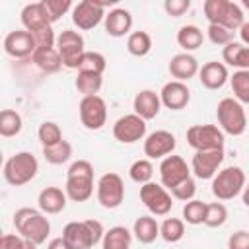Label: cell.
I'll return each mask as SVG.
<instances>
[{
  "label": "cell",
  "mask_w": 249,
  "mask_h": 249,
  "mask_svg": "<svg viewBox=\"0 0 249 249\" xmlns=\"http://www.w3.org/2000/svg\"><path fill=\"white\" fill-rule=\"evenodd\" d=\"M14 228H16V231L23 239L33 241L35 245L45 243L49 233H51L49 218L41 210L29 208V206H23V208L16 210V214H14Z\"/></svg>",
  "instance_id": "obj_1"
},
{
  "label": "cell",
  "mask_w": 249,
  "mask_h": 249,
  "mask_svg": "<svg viewBox=\"0 0 249 249\" xmlns=\"http://www.w3.org/2000/svg\"><path fill=\"white\" fill-rule=\"evenodd\" d=\"M64 193L74 202H86L93 195V165L88 160H76L70 163Z\"/></svg>",
  "instance_id": "obj_2"
},
{
  "label": "cell",
  "mask_w": 249,
  "mask_h": 249,
  "mask_svg": "<svg viewBox=\"0 0 249 249\" xmlns=\"http://www.w3.org/2000/svg\"><path fill=\"white\" fill-rule=\"evenodd\" d=\"M105 230L99 220H82V222H68L62 230V239L68 243L70 249H91L99 241H103Z\"/></svg>",
  "instance_id": "obj_3"
},
{
  "label": "cell",
  "mask_w": 249,
  "mask_h": 249,
  "mask_svg": "<svg viewBox=\"0 0 249 249\" xmlns=\"http://www.w3.org/2000/svg\"><path fill=\"white\" fill-rule=\"evenodd\" d=\"M37 171H39L37 158L31 152H18L6 160L2 175H4V181L8 185L21 187V185H27L29 181H33Z\"/></svg>",
  "instance_id": "obj_4"
},
{
  "label": "cell",
  "mask_w": 249,
  "mask_h": 249,
  "mask_svg": "<svg viewBox=\"0 0 249 249\" xmlns=\"http://www.w3.org/2000/svg\"><path fill=\"white\" fill-rule=\"evenodd\" d=\"M216 117H218V124L222 128L224 134L230 136H241L247 128V115L243 105L233 99V97H224L220 99L218 107H216Z\"/></svg>",
  "instance_id": "obj_5"
},
{
  "label": "cell",
  "mask_w": 249,
  "mask_h": 249,
  "mask_svg": "<svg viewBox=\"0 0 249 249\" xmlns=\"http://www.w3.org/2000/svg\"><path fill=\"white\" fill-rule=\"evenodd\" d=\"M245 189V173L237 165L220 169L212 179V195L218 200H231Z\"/></svg>",
  "instance_id": "obj_6"
},
{
  "label": "cell",
  "mask_w": 249,
  "mask_h": 249,
  "mask_svg": "<svg viewBox=\"0 0 249 249\" xmlns=\"http://www.w3.org/2000/svg\"><path fill=\"white\" fill-rule=\"evenodd\" d=\"M56 51L60 54L62 66H66L70 70H78V64L86 53L84 37L74 29H64L56 37Z\"/></svg>",
  "instance_id": "obj_7"
},
{
  "label": "cell",
  "mask_w": 249,
  "mask_h": 249,
  "mask_svg": "<svg viewBox=\"0 0 249 249\" xmlns=\"http://www.w3.org/2000/svg\"><path fill=\"white\" fill-rule=\"evenodd\" d=\"M95 193H97V202L103 208L113 210V208H119L124 200V183H123L121 175L109 171L99 177V181L95 185Z\"/></svg>",
  "instance_id": "obj_8"
},
{
  "label": "cell",
  "mask_w": 249,
  "mask_h": 249,
  "mask_svg": "<svg viewBox=\"0 0 249 249\" xmlns=\"http://www.w3.org/2000/svg\"><path fill=\"white\" fill-rule=\"evenodd\" d=\"M187 144L195 152L224 148V132L216 124H193L187 128Z\"/></svg>",
  "instance_id": "obj_9"
},
{
  "label": "cell",
  "mask_w": 249,
  "mask_h": 249,
  "mask_svg": "<svg viewBox=\"0 0 249 249\" xmlns=\"http://www.w3.org/2000/svg\"><path fill=\"white\" fill-rule=\"evenodd\" d=\"M140 200L148 208V212L154 216H165L173 206L171 193L163 185L154 183V181L140 185Z\"/></svg>",
  "instance_id": "obj_10"
},
{
  "label": "cell",
  "mask_w": 249,
  "mask_h": 249,
  "mask_svg": "<svg viewBox=\"0 0 249 249\" xmlns=\"http://www.w3.org/2000/svg\"><path fill=\"white\" fill-rule=\"evenodd\" d=\"M78 113H80L82 124L88 130H99L107 123V105H105L103 97H99V95L82 97V101L78 105Z\"/></svg>",
  "instance_id": "obj_11"
},
{
  "label": "cell",
  "mask_w": 249,
  "mask_h": 249,
  "mask_svg": "<svg viewBox=\"0 0 249 249\" xmlns=\"http://www.w3.org/2000/svg\"><path fill=\"white\" fill-rule=\"evenodd\" d=\"M113 136L121 144H134L146 136V121L136 113L123 115L113 124Z\"/></svg>",
  "instance_id": "obj_12"
},
{
  "label": "cell",
  "mask_w": 249,
  "mask_h": 249,
  "mask_svg": "<svg viewBox=\"0 0 249 249\" xmlns=\"http://www.w3.org/2000/svg\"><path fill=\"white\" fill-rule=\"evenodd\" d=\"M105 8L99 4V0H82L72 8V23L82 29H93L105 19Z\"/></svg>",
  "instance_id": "obj_13"
},
{
  "label": "cell",
  "mask_w": 249,
  "mask_h": 249,
  "mask_svg": "<svg viewBox=\"0 0 249 249\" xmlns=\"http://www.w3.org/2000/svg\"><path fill=\"white\" fill-rule=\"evenodd\" d=\"M222 161H224V148L195 152V156L191 160V171L198 179H214Z\"/></svg>",
  "instance_id": "obj_14"
},
{
  "label": "cell",
  "mask_w": 249,
  "mask_h": 249,
  "mask_svg": "<svg viewBox=\"0 0 249 249\" xmlns=\"http://www.w3.org/2000/svg\"><path fill=\"white\" fill-rule=\"evenodd\" d=\"M191 177V167L187 165V161L181 158V156H167L161 160L160 163V179H161V185L169 191L173 189L175 185H179L181 181L189 179Z\"/></svg>",
  "instance_id": "obj_15"
},
{
  "label": "cell",
  "mask_w": 249,
  "mask_h": 249,
  "mask_svg": "<svg viewBox=\"0 0 249 249\" xmlns=\"http://www.w3.org/2000/svg\"><path fill=\"white\" fill-rule=\"evenodd\" d=\"M35 51H37L35 39L27 29L10 31L4 37V53L12 58H27V56H33Z\"/></svg>",
  "instance_id": "obj_16"
},
{
  "label": "cell",
  "mask_w": 249,
  "mask_h": 249,
  "mask_svg": "<svg viewBox=\"0 0 249 249\" xmlns=\"http://www.w3.org/2000/svg\"><path fill=\"white\" fill-rule=\"evenodd\" d=\"M177 142L169 130H154L144 140V156L148 160H163L173 154Z\"/></svg>",
  "instance_id": "obj_17"
},
{
  "label": "cell",
  "mask_w": 249,
  "mask_h": 249,
  "mask_svg": "<svg viewBox=\"0 0 249 249\" xmlns=\"http://www.w3.org/2000/svg\"><path fill=\"white\" fill-rule=\"evenodd\" d=\"M160 99H161V105L171 109V111H181L189 105L191 101V91H189V86L185 82H177V80H171L167 82L161 91H160Z\"/></svg>",
  "instance_id": "obj_18"
},
{
  "label": "cell",
  "mask_w": 249,
  "mask_h": 249,
  "mask_svg": "<svg viewBox=\"0 0 249 249\" xmlns=\"http://www.w3.org/2000/svg\"><path fill=\"white\" fill-rule=\"evenodd\" d=\"M21 23H23V29H27L29 33H37L41 29H47L51 27V18L47 14V8L43 2H31V4H25L21 14Z\"/></svg>",
  "instance_id": "obj_19"
},
{
  "label": "cell",
  "mask_w": 249,
  "mask_h": 249,
  "mask_svg": "<svg viewBox=\"0 0 249 249\" xmlns=\"http://www.w3.org/2000/svg\"><path fill=\"white\" fill-rule=\"evenodd\" d=\"M167 70L177 82H187L198 74L200 66H198V60L191 53H179V54L171 56Z\"/></svg>",
  "instance_id": "obj_20"
},
{
  "label": "cell",
  "mask_w": 249,
  "mask_h": 249,
  "mask_svg": "<svg viewBox=\"0 0 249 249\" xmlns=\"http://www.w3.org/2000/svg\"><path fill=\"white\" fill-rule=\"evenodd\" d=\"M132 109L138 117H142L144 121H150V119H156L160 109H161V99H160V93H156L154 89H140L136 95H134V101H132Z\"/></svg>",
  "instance_id": "obj_21"
},
{
  "label": "cell",
  "mask_w": 249,
  "mask_h": 249,
  "mask_svg": "<svg viewBox=\"0 0 249 249\" xmlns=\"http://www.w3.org/2000/svg\"><path fill=\"white\" fill-rule=\"evenodd\" d=\"M198 80L204 88L208 89H220L228 80H230V74H228V66L224 62H218V60H210L206 64L200 66L198 70Z\"/></svg>",
  "instance_id": "obj_22"
},
{
  "label": "cell",
  "mask_w": 249,
  "mask_h": 249,
  "mask_svg": "<svg viewBox=\"0 0 249 249\" xmlns=\"http://www.w3.org/2000/svg\"><path fill=\"white\" fill-rule=\"evenodd\" d=\"M103 23H105V33L109 37H124V35H130L132 16L124 8H115L105 16Z\"/></svg>",
  "instance_id": "obj_23"
},
{
  "label": "cell",
  "mask_w": 249,
  "mask_h": 249,
  "mask_svg": "<svg viewBox=\"0 0 249 249\" xmlns=\"http://www.w3.org/2000/svg\"><path fill=\"white\" fill-rule=\"evenodd\" d=\"M66 193L58 187H45L39 196H37V202H39V210L43 214H58L66 208Z\"/></svg>",
  "instance_id": "obj_24"
},
{
  "label": "cell",
  "mask_w": 249,
  "mask_h": 249,
  "mask_svg": "<svg viewBox=\"0 0 249 249\" xmlns=\"http://www.w3.org/2000/svg\"><path fill=\"white\" fill-rule=\"evenodd\" d=\"M222 58L228 66H233L237 70H249V47H245L241 41H231L222 49Z\"/></svg>",
  "instance_id": "obj_25"
},
{
  "label": "cell",
  "mask_w": 249,
  "mask_h": 249,
  "mask_svg": "<svg viewBox=\"0 0 249 249\" xmlns=\"http://www.w3.org/2000/svg\"><path fill=\"white\" fill-rule=\"evenodd\" d=\"M132 233L140 243H152L160 237V224L154 216H138L132 226Z\"/></svg>",
  "instance_id": "obj_26"
},
{
  "label": "cell",
  "mask_w": 249,
  "mask_h": 249,
  "mask_svg": "<svg viewBox=\"0 0 249 249\" xmlns=\"http://www.w3.org/2000/svg\"><path fill=\"white\" fill-rule=\"evenodd\" d=\"M31 60H33V64H35L41 72H45V74H54V72H58L60 66H62V60H60V54H58L56 47H53V49H37V51L33 53Z\"/></svg>",
  "instance_id": "obj_27"
},
{
  "label": "cell",
  "mask_w": 249,
  "mask_h": 249,
  "mask_svg": "<svg viewBox=\"0 0 249 249\" xmlns=\"http://www.w3.org/2000/svg\"><path fill=\"white\" fill-rule=\"evenodd\" d=\"M132 243V231H128L124 226H113L105 231L101 249H130Z\"/></svg>",
  "instance_id": "obj_28"
},
{
  "label": "cell",
  "mask_w": 249,
  "mask_h": 249,
  "mask_svg": "<svg viewBox=\"0 0 249 249\" xmlns=\"http://www.w3.org/2000/svg\"><path fill=\"white\" fill-rule=\"evenodd\" d=\"M202 41H204L202 29L196 25H183L177 31V43L185 53L196 51L198 47H202Z\"/></svg>",
  "instance_id": "obj_29"
},
{
  "label": "cell",
  "mask_w": 249,
  "mask_h": 249,
  "mask_svg": "<svg viewBox=\"0 0 249 249\" xmlns=\"http://www.w3.org/2000/svg\"><path fill=\"white\" fill-rule=\"evenodd\" d=\"M23 128V119L18 111L14 109H2L0 113V134L4 138H12L18 136Z\"/></svg>",
  "instance_id": "obj_30"
},
{
  "label": "cell",
  "mask_w": 249,
  "mask_h": 249,
  "mask_svg": "<svg viewBox=\"0 0 249 249\" xmlns=\"http://www.w3.org/2000/svg\"><path fill=\"white\" fill-rule=\"evenodd\" d=\"M74 86L84 97L97 95L101 86H103V76L101 74H89V72H78V76L74 80Z\"/></svg>",
  "instance_id": "obj_31"
},
{
  "label": "cell",
  "mask_w": 249,
  "mask_h": 249,
  "mask_svg": "<svg viewBox=\"0 0 249 249\" xmlns=\"http://www.w3.org/2000/svg\"><path fill=\"white\" fill-rule=\"evenodd\" d=\"M126 51L132 56H146L152 51V37L148 31H132L126 39Z\"/></svg>",
  "instance_id": "obj_32"
},
{
  "label": "cell",
  "mask_w": 249,
  "mask_h": 249,
  "mask_svg": "<svg viewBox=\"0 0 249 249\" xmlns=\"http://www.w3.org/2000/svg\"><path fill=\"white\" fill-rule=\"evenodd\" d=\"M70 156H72V146L66 140H60L54 146L43 148V158L51 165H62V163H66L70 160Z\"/></svg>",
  "instance_id": "obj_33"
},
{
  "label": "cell",
  "mask_w": 249,
  "mask_h": 249,
  "mask_svg": "<svg viewBox=\"0 0 249 249\" xmlns=\"http://www.w3.org/2000/svg\"><path fill=\"white\" fill-rule=\"evenodd\" d=\"M230 86L233 91V99H237L241 105L249 103V70H235L230 76Z\"/></svg>",
  "instance_id": "obj_34"
},
{
  "label": "cell",
  "mask_w": 249,
  "mask_h": 249,
  "mask_svg": "<svg viewBox=\"0 0 249 249\" xmlns=\"http://www.w3.org/2000/svg\"><path fill=\"white\" fill-rule=\"evenodd\" d=\"M185 235V222L181 218H165L160 224V237L167 243H177Z\"/></svg>",
  "instance_id": "obj_35"
},
{
  "label": "cell",
  "mask_w": 249,
  "mask_h": 249,
  "mask_svg": "<svg viewBox=\"0 0 249 249\" xmlns=\"http://www.w3.org/2000/svg\"><path fill=\"white\" fill-rule=\"evenodd\" d=\"M107 66V60L101 53L95 51H86L80 64H78V72H89V74H103Z\"/></svg>",
  "instance_id": "obj_36"
},
{
  "label": "cell",
  "mask_w": 249,
  "mask_h": 249,
  "mask_svg": "<svg viewBox=\"0 0 249 249\" xmlns=\"http://www.w3.org/2000/svg\"><path fill=\"white\" fill-rule=\"evenodd\" d=\"M206 204L208 202H202V200H189L185 202L183 206V222L191 224V226H198V224H204V218H206Z\"/></svg>",
  "instance_id": "obj_37"
},
{
  "label": "cell",
  "mask_w": 249,
  "mask_h": 249,
  "mask_svg": "<svg viewBox=\"0 0 249 249\" xmlns=\"http://www.w3.org/2000/svg\"><path fill=\"white\" fill-rule=\"evenodd\" d=\"M37 136H39V142L43 144V148L54 146V144H58L60 140H64L60 126H58L56 123H53V121L41 123V124H39V130H37Z\"/></svg>",
  "instance_id": "obj_38"
},
{
  "label": "cell",
  "mask_w": 249,
  "mask_h": 249,
  "mask_svg": "<svg viewBox=\"0 0 249 249\" xmlns=\"http://www.w3.org/2000/svg\"><path fill=\"white\" fill-rule=\"evenodd\" d=\"M128 175H130V179H132L134 183H138V185H146V183L152 181L154 165H152V161H150L148 158H144V160H136V161L128 167Z\"/></svg>",
  "instance_id": "obj_39"
},
{
  "label": "cell",
  "mask_w": 249,
  "mask_h": 249,
  "mask_svg": "<svg viewBox=\"0 0 249 249\" xmlns=\"http://www.w3.org/2000/svg\"><path fill=\"white\" fill-rule=\"evenodd\" d=\"M228 4H230V0H206L202 4V10H204V16H206L208 23L220 25L224 16H226Z\"/></svg>",
  "instance_id": "obj_40"
},
{
  "label": "cell",
  "mask_w": 249,
  "mask_h": 249,
  "mask_svg": "<svg viewBox=\"0 0 249 249\" xmlns=\"http://www.w3.org/2000/svg\"><path fill=\"white\" fill-rule=\"evenodd\" d=\"M228 220V208L222 202H208L206 204V218H204V226L208 228H220L224 226Z\"/></svg>",
  "instance_id": "obj_41"
},
{
  "label": "cell",
  "mask_w": 249,
  "mask_h": 249,
  "mask_svg": "<svg viewBox=\"0 0 249 249\" xmlns=\"http://www.w3.org/2000/svg\"><path fill=\"white\" fill-rule=\"evenodd\" d=\"M243 23H245V19H243V12H241V8H239L235 2L230 0L228 10H226V16H224V19H222L220 25H224V27L230 29V31H239V27H241Z\"/></svg>",
  "instance_id": "obj_42"
},
{
  "label": "cell",
  "mask_w": 249,
  "mask_h": 249,
  "mask_svg": "<svg viewBox=\"0 0 249 249\" xmlns=\"http://www.w3.org/2000/svg\"><path fill=\"white\" fill-rule=\"evenodd\" d=\"M169 193H171L173 198L183 200V202H189V200H193V196L196 193V183H195L193 177H189V179L181 181L179 185H175L173 189H169Z\"/></svg>",
  "instance_id": "obj_43"
},
{
  "label": "cell",
  "mask_w": 249,
  "mask_h": 249,
  "mask_svg": "<svg viewBox=\"0 0 249 249\" xmlns=\"http://www.w3.org/2000/svg\"><path fill=\"white\" fill-rule=\"evenodd\" d=\"M206 33H208V39H210L214 45H218V47H226L228 43H231V41H233V31L226 29L224 25L208 23Z\"/></svg>",
  "instance_id": "obj_44"
},
{
  "label": "cell",
  "mask_w": 249,
  "mask_h": 249,
  "mask_svg": "<svg viewBox=\"0 0 249 249\" xmlns=\"http://www.w3.org/2000/svg\"><path fill=\"white\" fill-rule=\"evenodd\" d=\"M47 8V14L51 18V23L58 21L70 8H72V2L70 0H41Z\"/></svg>",
  "instance_id": "obj_45"
},
{
  "label": "cell",
  "mask_w": 249,
  "mask_h": 249,
  "mask_svg": "<svg viewBox=\"0 0 249 249\" xmlns=\"http://www.w3.org/2000/svg\"><path fill=\"white\" fill-rule=\"evenodd\" d=\"M189 8H191V2L189 0H165L163 2V10L171 18H181Z\"/></svg>",
  "instance_id": "obj_46"
},
{
  "label": "cell",
  "mask_w": 249,
  "mask_h": 249,
  "mask_svg": "<svg viewBox=\"0 0 249 249\" xmlns=\"http://www.w3.org/2000/svg\"><path fill=\"white\" fill-rule=\"evenodd\" d=\"M228 249H249V231L237 230L228 237Z\"/></svg>",
  "instance_id": "obj_47"
},
{
  "label": "cell",
  "mask_w": 249,
  "mask_h": 249,
  "mask_svg": "<svg viewBox=\"0 0 249 249\" xmlns=\"http://www.w3.org/2000/svg\"><path fill=\"white\" fill-rule=\"evenodd\" d=\"M0 249H25V239L19 233H4L0 237Z\"/></svg>",
  "instance_id": "obj_48"
},
{
  "label": "cell",
  "mask_w": 249,
  "mask_h": 249,
  "mask_svg": "<svg viewBox=\"0 0 249 249\" xmlns=\"http://www.w3.org/2000/svg\"><path fill=\"white\" fill-rule=\"evenodd\" d=\"M47 249H70V247H68V243H66L62 237H54V239L49 241Z\"/></svg>",
  "instance_id": "obj_49"
},
{
  "label": "cell",
  "mask_w": 249,
  "mask_h": 249,
  "mask_svg": "<svg viewBox=\"0 0 249 249\" xmlns=\"http://www.w3.org/2000/svg\"><path fill=\"white\" fill-rule=\"evenodd\" d=\"M239 39L245 47H249V21H245L241 27H239Z\"/></svg>",
  "instance_id": "obj_50"
},
{
  "label": "cell",
  "mask_w": 249,
  "mask_h": 249,
  "mask_svg": "<svg viewBox=\"0 0 249 249\" xmlns=\"http://www.w3.org/2000/svg\"><path fill=\"white\" fill-rule=\"evenodd\" d=\"M241 198H243V204L249 206V185H245V189H243V193H241Z\"/></svg>",
  "instance_id": "obj_51"
},
{
  "label": "cell",
  "mask_w": 249,
  "mask_h": 249,
  "mask_svg": "<svg viewBox=\"0 0 249 249\" xmlns=\"http://www.w3.org/2000/svg\"><path fill=\"white\" fill-rule=\"evenodd\" d=\"M25 249H37V245H35L33 241H27V239H25Z\"/></svg>",
  "instance_id": "obj_52"
},
{
  "label": "cell",
  "mask_w": 249,
  "mask_h": 249,
  "mask_svg": "<svg viewBox=\"0 0 249 249\" xmlns=\"http://www.w3.org/2000/svg\"><path fill=\"white\" fill-rule=\"evenodd\" d=\"M243 6H245V8L249 10V0H243Z\"/></svg>",
  "instance_id": "obj_53"
}]
</instances>
